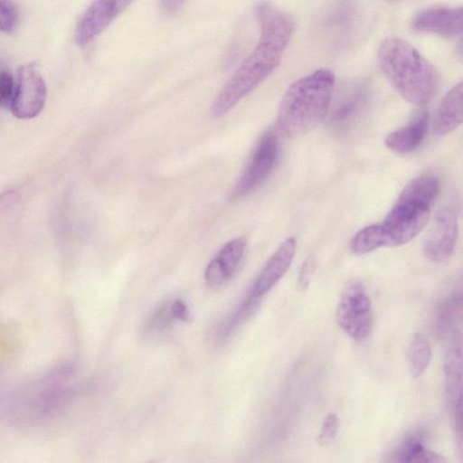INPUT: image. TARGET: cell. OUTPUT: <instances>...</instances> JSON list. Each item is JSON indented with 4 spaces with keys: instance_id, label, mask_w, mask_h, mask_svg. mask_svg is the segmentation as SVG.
I'll use <instances>...</instances> for the list:
<instances>
[{
    "instance_id": "obj_1",
    "label": "cell",
    "mask_w": 463,
    "mask_h": 463,
    "mask_svg": "<svg viewBox=\"0 0 463 463\" xmlns=\"http://www.w3.org/2000/svg\"><path fill=\"white\" fill-rule=\"evenodd\" d=\"M255 13L260 31L258 43L218 93L211 109L214 118L229 112L277 68L294 33L291 15L270 3H260Z\"/></svg>"
},
{
    "instance_id": "obj_2",
    "label": "cell",
    "mask_w": 463,
    "mask_h": 463,
    "mask_svg": "<svg viewBox=\"0 0 463 463\" xmlns=\"http://www.w3.org/2000/svg\"><path fill=\"white\" fill-rule=\"evenodd\" d=\"M335 83L334 72L326 68L293 82L279 103L276 134L294 139L320 125L328 113Z\"/></svg>"
},
{
    "instance_id": "obj_3",
    "label": "cell",
    "mask_w": 463,
    "mask_h": 463,
    "mask_svg": "<svg viewBox=\"0 0 463 463\" xmlns=\"http://www.w3.org/2000/svg\"><path fill=\"white\" fill-rule=\"evenodd\" d=\"M379 65L395 90L409 103L423 105L437 93L439 75L434 65L415 47L388 37L377 50Z\"/></svg>"
},
{
    "instance_id": "obj_4",
    "label": "cell",
    "mask_w": 463,
    "mask_h": 463,
    "mask_svg": "<svg viewBox=\"0 0 463 463\" xmlns=\"http://www.w3.org/2000/svg\"><path fill=\"white\" fill-rule=\"evenodd\" d=\"M70 373L60 370L27 389L16 402L14 414L23 420H41L62 406L70 397Z\"/></svg>"
},
{
    "instance_id": "obj_5",
    "label": "cell",
    "mask_w": 463,
    "mask_h": 463,
    "mask_svg": "<svg viewBox=\"0 0 463 463\" xmlns=\"http://www.w3.org/2000/svg\"><path fill=\"white\" fill-rule=\"evenodd\" d=\"M431 206L401 194L396 203L380 223L384 247H399L414 239L425 227Z\"/></svg>"
},
{
    "instance_id": "obj_6",
    "label": "cell",
    "mask_w": 463,
    "mask_h": 463,
    "mask_svg": "<svg viewBox=\"0 0 463 463\" xmlns=\"http://www.w3.org/2000/svg\"><path fill=\"white\" fill-rule=\"evenodd\" d=\"M371 299L362 281L354 279L345 288L336 307L335 319L342 330L355 341L363 342L373 326Z\"/></svg>"
},
{
    "instance_id": "obj_7",
    "label": "cell",
    "mask_w": 463,
    "mask_h": 463,
    "mask_svg": "<svg viewBox=\"0 0 463 463\" xmlns=\"http://www.w3.org/2000/svg\"><path fill=\"white\" fill-rule=\"evenodd\" d=\"M278 153L277 134L273 130H267L260 137L243 173L232 192V198L236 200L244 197L258 189L272 172Z\"/></svg>"
},
{
    "instance_id": "obj_8",
    "label": "cell",
    "mask_w": 463,
    "mask_h": 463,
    "mask_svg": "<svg viewBox=\"0 0 463 463\" xmlns=\"http://www.w3.org/2000/svg\"><path fill=\"white\" fill-rule=\"evenodd\" d=\"M47 97L45 81L33 64H24L18 70L17 86L11 104L13 114L20 119L38 116Z\"/></svg>"
},
{
    "instance_id": "obj_9",
    "label": "cell",
    "mask_w": 463,
    "mask_h": 463,
    "mask_svg": "<svg viewBox=\"0 0 463 463\" xmlns=\"http://www.w3.org/2000/svg\"><path fill=\"white\" fill-rule=\"evenodd\" d=\"M458 232V213L448 205L440 210L423 242L425 258L434 263L446 260L453 252Z\"/></svg>"
},
{
    "instance_id": "obj_10",
    "label": "cell",
    "mask_w": 463,
    "mask_h": 463,
    "mask_svg": "<svg viewBox=\"0 0 463 463\" xmlns=\"http://www.w3.org/2000/svg\"><path fill=\"white\" fill-rule=\"evenodd\" d=\"M133 0H94L80 18L74 39L85 46L100 34Z\"/></svg>"
},
{
    "instance_id": "obj_11",
    "label": "cell",
    "mask_w": 463,
    "mask_h": 463,
    "mask_svg": "<svg viewBox=\"0 0 463 463\" xmlns=\"http://www.w3.org/2000/svg\"><path fill=\"white\" fill-rule=\"evenodd\" d=\"M247 248L243 236L227 241L208 263L204 280L208 287L218 288L228 282L239 268Z\"/></svg>"
},
{
    "instance_id": "obj_12",
    "label": "cell",
    "mask_w": 463,
    "mask_h": 463,
    "mask_svg": "<svg viewBox=\"0 0 463 463\" xmlns=\"http://www.w3.org/2000/svg\"><path fill=\"white\" fill-rule=\"evenodd\" d=\"M417 32L431 33L445 37H455L462 32L461 7H431L420 12L411 21Z\"/></svg>"
},
{
    "instance_id": "obj_13",
    "label": "cell",
    "mask_w": 463,
    "mask_h": 463,
    "mask_svg": "<svg viewBox=\"0 0 463 463\" xmlns=\"http://www.w3.org/2000/svg\"><path fill=\"white\" fill-rule=\"evenodd\" d=\"M297 242L295 238H287L274 253L269 258L250 292L258 298L268 293L285 275L290 267L295 253Z\"/></svg>"
},
{
    "instance_id": "obj_14",
    "label": "cell",
    "mask_w": 463,
    "mask_h": 463,
    "mask_svg": "<svg viewBox=\"0 0 463 463\" xmlns=\"http://www.w3.org/2000/svg\"><path fill=\"white\" fill-rule=\"evenodd\" d=\"M463 119V85L458 82L443 97L438 108L434 128L439 136H445L456 129Z\"/></svg>"
},
{
    "instance_id": "obj_15",
    "label": "cell",
    "mask_w": 463,
    "mask_h": 463,
    "mask_svg": "<svg viewBox=\"0 0 463 463\" xmlns=\"http://www.w3.org/2000/svg\"><path fill=\"white\" fill-rule=\"evenodd\" d=\"M429 123L428 113H421L409 125L387 135L385 146L397 153H409L416 149L424 139Z\"/></svg>"
},
{
    "instance_id": "obj_16",
    "label": "cell",
    "mask_w": 463,
    "mask_h": 463,
    "mask_svg": "<svg viewBox=\"0 0 463 463\" xmlns=\"http://www.w3.org/2000/svg\"><path fill=\"white\" fill-rule=\"evenodd\" d=\"M409 371L413 377L420 376L431 361L430 342L420 333L414 335L407 352Z\"/></svg>"
},
{
    "instance_id": "obj_17",
    "label": "cell",
    "mask_w": 463,
    "mask_h": 463,
    "mask_svg": "<svg viewBox=\"0 0 463 463\" xmlns=\"http://www.w3.org/2000/svg\"><path fill=\"white\" fill-rule=\"evenodd\" d=\"M399 461L408 463H443L447 460L439 454L426 449L419 437L413 436L402 444Z\"/></svg>"
},
{
    "instance_id": "obj_18",
    "label": "cell",
    "mask_w": 463,
    "mask_h": 463,
    "mask_svg": "<svg viewBox=\"0 0 463 463\" xmlns=\"http://www.w3.org/2000/svg\"><path fill=\"white\" fill-rule=\"evenodd\" d=\"M364 100L365 95L363 90L349 93L335 107L330 116L331 123L337 127L346 125L358 115Z\"/></svg>"
},
{
    "instance_id": "obj_19",
    "label": "cell",
    "mask_w": 463,
    "mask_h": 463,
    "mask_svg": "<svg viewBox=\"0 0 463 463\" xmlns=\"http://www.w3.org/2000/svg\"><path fill=\"white\" fill-rule=\"evenodd\" d=\"M381 247H384V237L380 223L361 229L351 241V249L356 254H365Z\"/></svg>"
},
{
    "instance_id": "obj_20",
    "label": "cell",
    "mask_w": 463,
    "mask_h": 463,
    "mask_svg": "<svg viewBox=\"0 0 463 463\" xmlns=\"http://www.w3.org/2000/svg\"><path fill=\"white\" fill-rule=\"evenodd\" d=\"M260 298L250 294L242 301L231 315L218 333L220 338L229 335L236 327L245 322L255 311Z\"/></svg>"
},
{
    "instance_id": "obj_21",
    "label": "cell",
    "mask_w": 463,
    "mask_h": 463,
    "mask_svg": "<svg viewBox=\"0 0 463 463\" xmlns=\"http://www.w3.org/2000/svg\"><path fill=\"white\" fill-rule=\"evenodd\" d=\"M444 372L447 392L461 389L462 357L460 347L450 348L445 357Z\"/></svg>"
},
{
    "instance_id": "obj_22",
    "label": "cell",
    "mask_w": 463,
    "mask_h": 463,
    "mask_svg": "<svg viewBox=\"0 0 463 463\" xmlns=\"http://www.w3.org/2000/svg\"><path fill=\"white\" fill-rule=\"evenodd\" d=\"M173 319L169 306H161L148 318L144 333L147 335H161L169 327Z\"/></svg>"
},
{
    "instance_id": "obj_23",
    "label": "cell",
    "mask_w": 463,
    "mask_h": 463,
    "mask_svg": "<svg viewBox=\"0 0 463 463\" xmlns=\"http://www.w3.org/2000/svg\"><path fill=\"white\" fill-rule=\"evenodd\" d=\"M339 429V419L335 413L327 414L322 422L318 442L323 446L330 445L335 439Z\"/></svg>"
},
{
    "instance_id": "obj_24",
    "label": "cell",
    "mask_w": 463,
    "mask_h": 463,
    "mask_svg": "<svg viewBox=\"0 0 463 463\" xmlns=\"http://www.w3.org/2000/svg\"><path fill=\"white\" fill-rule=\"evenodd\" d=\"M17 12L11 0H0V31L12 32L16 24Z\"/></svg>"
},
{
    "instance_id": "obj_25",
    "label": "cell",
    "mask_w": 463,
    "mask_h": 463,
    "mask_svg": "<svg viewBox=\"0 0 463 463\" xmlns=\"http://www.w3.org/2000/svg\"><path fill=\"white\" fill-rule=\"evenodd\" d=\"M14 82L8 71L0 72V106H11L14 96Z\"/></svg>"
},
{
    "instance_id": "obj_26",
    "label": "cell",
    "mask_w": 463,
    "mask_h": 463,
    "mask_svg": "<svg viewBox=\"0 0 463 463\" xmlns=\"http://www.w3.org/2000/svg\"><path fill=\"white\" fill-rule=\"evenodd\" d=\"M317 261L314 256H309L302 264L298 273L297 288L300 291H305L313 278L316 271Z\"/></svg>"
},
{
    "instance_id": "obj_27",
    "label": "cell",
    "mask_w": 463,
    "mask_h": 463,
    "mask_svg": "<svg viewBox=\"0 0 463 463\" xmlns=\"http://www.w3.org/2000/svg\"><path fill=\"white\" fill-rule=\"evenodd\" d=\"M171 316L174 319L181 321H189L191 314L186 304L181 299H175L169 306Z\"/></svg>"
},
{
    "instance_id": "obj_28",
    "label": "cell",
    "mask_w": 463,
    "mask_h": 463,
    "mask_svg": "<svg viewBox=\"0 0 463 463\" xmlns=\"http://www.w3.org/2000/svg\"><path fill=\"white\" fill-rule=\"evenodd\" d=\"M20 194L14 189L0 194V212L5 211L17 203Z\"/></svg>"
},
{
    "instance_id": "obj_29",
    "label": "cell",
    "mask_w": 463,
    "mask_h": 463,
    "mask_svg": "<svg viewBox=\"0 0 463 463\" xmlns=\"http://www.w3.org/2000/svg\"><path fill=\"white\" fill-rule=\"evenodd\" d=\"M161 6L165 12L172 14L176 12L185 0H160Z\"/></svg>"
}]
</instances>
